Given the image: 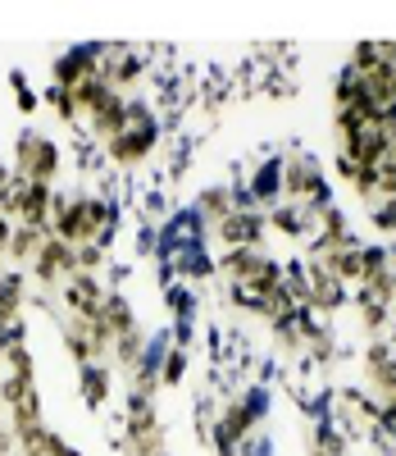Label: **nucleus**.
I'll use <instances>...</instances> for the list:
<instances>
[{
    "label": "nucleus",
    "mask_w": 396,
    "mask_h": 456,
    "mask_svg": "<svg viewBox=\"0 0 396 456\" xmlns=\"http://www.w3.org/2000/svg\"><path fill=\"white\" fill-rule=\"evenodd\" d=\"M155 146H160V124H150V128H124L114 142L101 146V156H105V165L133 174V169H141L155 156Z\"/></svg>",
    "instance_id": "7ed1b4c3"
},
{
    "label": "nucleus",
    "mask_w": 396,
    "mask_h": 456,
    "mask_svg": "<svg viewBox=\"0 0 396 456\" xmlns=\"http://www.w3.org/2000/svg\"><path fill=\"white\" fill-rule=\"evenodd\" d=\"M19 443H14V425L5 420V415H0V456H10Z\"/></svg>",
    "instance_id": "f3484780"
},
{
    "label": "nucleus",
    "mask_w": 396,
    "mask_h": 456,
    "mask_svg": "<svg viewBox=\"0 0 396 456\" xmlns=\"http://www.w3.org/2000/svg\"><path fill=\"white\" fill-rule=\"evenodd\" d=\"M392 128H396V124H392Z\"/></svg>",
    "instance_id": "6ab92c4d"
},
{
    "label": "nucleus",
    "mask_w": 396,
    "mask_h": 456,
    "mask_svg": "<svg viewBox=\"0 0 396 456\" xmlns=\"http://www.w3.org/2000/svg\"><path fill=\"white\" fill-rule=\"evenodd\" d=\"M214 238L223 251H260L264 247V210H232L214 224Z\"/></svg>",
    "instance_id": "0eeeda50"
},
{
    "label": "nucleus",
    "mask_w": 396,
    "mask_h": 456,
    "mask_svg": "<svg viewBox=\"0 0 396 456\" xmlns=\"http://www.w3.org/2000/svg\"><path fill=\"white\" fill-rule=\"evenodd\" d=\"M392 265H396V251H392Z\"/></svg>",
    "instance_id": "a211bd4d"
},
{
    "label": "nucleus",
    "mask_w": 396,
    "mask_h": 456,
    "mask_svg": "<svg viewBox=\"0 0 396 456\" xmlns=\"http://www.w3.org/2000/svg\"><path fill=\"white\" fill-rule=\"evenodd\" d=\"M283 201L319 215L324 206H333L328 197V174L319 169V160L310 156H283Z\"/></svg>",
    "instance_id": "f03ea898"
},
{
    "label": "nucleus",
    "mask_w": 396,
    "mask_h": 456,
    "mask_svg": "<svg viewBox=\"0 0 396 456\" xmlns=\"http://www.w3.org/2000/svg\"><path fill=\"white\" fill-rule=\"evenodd\" d=\"M51 238H60L64 247H87L92 242V224L83 210V197H69L55 187V206H51Z\"/></svg>",
    "instance_id": "423d86ee"
},
{
    "label": "nucleus",
    "mask_w": 396,
    "mask_h": 456,
    "mask_svg": "<svg viewBox=\"0 0 396 456\" xmlns=\"http://www.w3.org/2000/svg\"><path fill=\"white\" fill-rule=\"evenodd\" d=\"M109 260V251H101V247H73V274H101V265Z\"/></svg>",
    "instance_id": "dca6fc26"
},
{
    "label": "nucleus",
    "mask_w": 396,
    "mask_h": 456,
    "mask_svg": "<svg viewBox=\"0 0 396 456\" xmlns=\"http://www.w3.org/2000/svg\"><path fill=\"white\" fill-rule=\"evenodd\" d=\"M60 306H64V315L96 320L101 306H105V283H101V274H69L64 288H60Z\"/></svg>",
    "instance_id": "6e6552de"
},
{
    "label": "nucleus",
    "mask_w": 396,
    "mask_h": 456,
    "mask_svg": "<svg viewBox=\"0 0 396 456\" xmlns=\"http://www.w3.org/2000/svg\"><path fill=\"white\" fill-rule=\"evenodd\" d=\"M264 228H273V233H283V238H305L314 228V215L292 206V201H279L273 210H264Z\"/></svg>",
    "instance_id": "9d476101"
},
{
    "label": "nucleus",
    "mask_w": 396,
    "mask_h": 456,
    "mask_svg": "<svg viewBox=\"0 0 396 456\" xmlns=\"http://www.w3.org/2000/svg\"><path fill=\"white\" fill-rule=\"evenodd\" d=\"M118 447H124V456H165V425H160V415H155V406L128 415Z\"/></svg>",
    "instance_id": "39448f33"
},
{
    "label": "nucleus",
    "mask_w": 396,
    "mask_h": 456,
    "mask_svg": "<svg viewBox=\"0 0 396 456\" xmlns=\"http://www.w3.org/2000/svg\"><path fill=\"white\" fill-rule=\"evenodd\" d=\"M146 347H150V338H146V329H133V333H124L109 347V370H118V374H133L141 361H146Z\"/></svg>",
    "instance_id": "9b49d317"
},
{
    "label": "nucleus",
    "mask_w": 396,
    "mask_h": 456,
    "mask_svg": "<svg viewBox=\"0 0 396 456\" xmlns=\"http://www.w3.org/2000/svg\"><path fill=\"white\" fill-rule=\"evenodd\" d=\"M182 374H187V352L182 347H165V356H160V388L182 384Z\"/></svg>",
    "instance_id": "2eb2a0df"
},
{
    "label": "nucleus",
    "mask_w": 396,
    "mask_h": 456,
    "mask_svg": "<svg viewBox=\"0 0 396 456\" xmlns=\"http://www.w3.org/2000/svg\"><path fill=\"white\" fill-rule=\"evenodd\" d=\"M355 311H360V333L365 338H387L392 333V311L378 306V301H365V297H355Z\"/></svg>",
    "instance_id": "4468645a"
},
{
    "label": "nucleus",
    "mask_w": 396,
    "mask_h": 456,
    "mask_svg": "<svg viewBox=\"0 0 396 456\" xmlns=\"http://www.w3.org/2000/svg\"><path fill=\"white\" fill-rule=\"evenodd\" d=\"M109 379H114L109 365H83V370H77V393H83V402L92 411H101L109 402Z\"/></svg>",
    "instance_id": "ddd939ff"
},
{
    "label": "nucleus",
    "mask_w": 396,
    "mask_h": 456,
    "mask_svg": "<svg viewBox=\"0 0 396 456\" xmlns=\"http://www.w3.org/2000/svg\"><path fill=\"white\" fill-rule=\"evenodd\" d=\"M10 169H14L19 178H28V183L55 187V178H60V169H64V151H60V142L46 137L42 128H23V133L14 137Z\"/></svg>",
    "instance_id": "f257e3e1"
},
{
    "label": "nucleus",
    "mask_w": 396,
    "mask_h": 456,
    "mask_svg": "<svg viewBox=\"0 0 396 456\" xmlns=\"http://www.w3.org/2000/svg\"><path fill=\"white\" fill-rule=\"evenodd\" d=\"M232 210H242V206H237V187H228V183L206 187V192L191 201V215L201 219L206 228H214V224H219V219H228Z\"/></svg>",
    "instance_id": "1a4fd4ad"
},
{
    "label": "nucleus",
    "mask_w": 396,
    "mask_h": 456,
    "mask_svg": "<svg viewBox=\"0 0 396 456\" xmlns=\"http://www.w3.org/2000/svg\"><path fill=\"white\" fill-rule=\"evenodd\" d=\"M87 78H101V46H73V51H60L51 60V87L73 92Z\"/></svg>",
    "instance_id": "20e7f679"
},
{
    "label": "nucleus",
    "mask_w": 396,
    "mask_h": 456,
    "mask_svg": "<svg viewBox=\"0 0 396 456\" xmlns=\"http://www.w3.org/2000/svg\"><path fill=\"white\" fill-rule=\"evenodd\" d=\"M46 233L42 228H28V224H14V233H10V251H5V265L10 270H23V265L36 260V251H42Z\"/></svg>",
    "instance_id": "f8f14e48"
}]
</instances>
